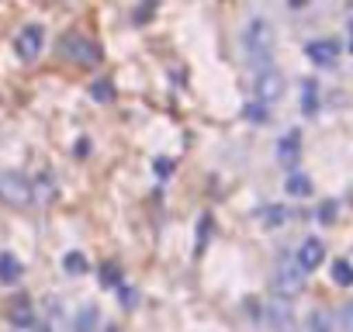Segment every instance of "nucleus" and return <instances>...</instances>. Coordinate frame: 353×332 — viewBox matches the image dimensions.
Instances as JSON below:
<instances>
[{
    "label": "nucleus",
    "instance_id": "22",
    "mask_svg": "<svg viewBox=\"0 0 353 332\" xmlns=\"http://www.w3.org/2000/svg\"><path fill=\"white\" fill-rule=\"evenodd\" d=\"M246 118H250V121H267V111H263V101H260V104H250V107H246Z\"/></svg>",
    "mask_w": 353,
    "mask_h": 332
},
{
    "label": "nucleus",
    "instance_id": "20",
    "mask_svg": "<svg viewBox=\"0 0 353 332\" xmlns=\"http://www.w3.org/2000/svg\"><path fill=\"white\" fill-rule=\"evenodd\" d=\"M11 322H14V325H32V308H28V301H14Z\"/></svg>",
    "mask_w": 353,
    "mask_h": 332
},
{
    "label": "nucleus",
    "instance_id": "17",
    "mask_svg": "<svg viewBox=\"0 0 353 332\" xmlns=\"http://www.w3.org/2000/svg\"><path fill=\"white\" fill-rule=\"evenodd\" d=\"M332 280H336L339 287H350V284H353V263H350V260H336V263H332Z\"/></svg>",
    "mask_w": 353,
    "mask_h": 332
},
{
    "label": "nucleus",
    "instance_id": "26",
    "mask_svg": "<svg viewBox=\"0 0 353 332\" xmlns=\"http://www.w3.org/2000/svg\"><path fill=\"white\" fill-rule=\"evenodd\" d=\"M332 215H336V205H322V208H319V218H322L325 225L332 222Z\"/></svg>",
    "mask_w": 353,
    "mask_h": 332
},
{
    "label": "nucleus",
    "instance_id": "27",
    "mask_svg": "<svg viewBox=\"0 0 353 332\" xmlns=\"http://www.w3.org/2000/svg\"><path fill=\"white\" fill-rule=\"evenodd\" d=\"M308 4H312V0H288V8H291V11H305Z\"/></svg>",
    "mask_w": 353,
    "mask_h": 332
},
{
    "label": "nucleus",
    "instance_id": "5",
    "mask_svg": "<svg viewBox=\"0 0 353 332\" xmlns=\"http://www.w3.org/2000/svg\"><path fill=\"white\" fill-rule=\"evenodd\" d=\"M305 270L298 267V260L294 263H281L277 267V273H274V291L281 294V298H294L301 287H305V277H301Z\"/></svg>",
    "mask_w": 353,
    "mask_h": 332
},
{
    "label": "nucleus",
    "instance_id": "14",
    "mask_svg": "<svg viewBox=\"0 0 353 332\" xmlns=\"http://www.w3.org/2000/svg\"><path fill=\"white\" fill-rule=\"evenodd\" d=\"M301 111H305L308 118L319 111V87H315V80H305V83H301Z\"/></svg>",
    "mask_w": 353,
    "mask_h": 332
},
{
    "label": "nucleus",
    "instance_id": "7",
    "mask_svg": "<svg viewBox=\"0 0 353 332\" xmlns=\"http://www.w3.org/2000/svg\"><path fill=\"white\" fill-rule=\"evenodd\" d=\"M284 94V80H281V73H274V70H260L256 73V97L263 101V104H270V101H277Z\"/></svg>",
    "mask_w": 353,
    "mask_h": 332
},
{
    "label": "nucleus",
    "instance_id": "16",
    "mask_svg": "<svg viewBox=\"0 0 353 332\" xmlns=\"http://www.w3.org/2000/svg\"><path fill=\"white\" fill-rule=\"evenodd\" d=\"M90 97H94L97 104L114 101V83H111V80H94V83H90Z\"/></svg>",
    "mask_w": 353,
    "mask_h": 332
},
{
    "label": "nucleus",
    "instance_id": "15",
    "mask_svg": "<svg viewBox=\"0 0 353 332\" xmlns=\"http://www.w3.org/2000/svg\"><path fill=\"white\" fill-rule=\"evenodd\" d=\"M63 270H66L70 277H80V273L90 270V263H87L83 253H66V256H63Z\"/></svg>",
    "mask_w": 353,
    "mask_h": 332
},
{
    "label": "nucleus",
    "instance_id": "25",
    "mask_svg": "<svg viewBox=\"0 0 353 332\" xmlns=\"http://www.w3.org/2000/svg\"><path fill=\"white\" fill-rule=\"evenodd\" d=\"M170 170H173L170 159H156V174H159V177H170Z\"/></svg>",
    "mask_w": 353,
    "mask_h": 332
},
{
    "label": "nucleus",
    "instance_id": "23",
    "mask_svg": "<svg viewBox=\"0 0 353 332\" xmlns=\"http://www.w3.org/2000/svg\"><path fill=\"white\" fill-rule=\"evenodd\" d=\"M135 301H139V294L132 287H121V308H135Z\"/></svg>",
    "mask_w": 353,
    "mask_h": 332
},
{
    "label": "nucleus",
    "instance_id": "12",
    "mask_svg": "<svg viewBox=\"0 0 353 332\" xmlns=\"http://www.w3.org/2000/svg\"><path fill=\"white\" fill-rule=\"evenodd\" d=\"M284 191H288L291 198H308V194H312V180H308L305 174H288Z\"/></svg>",
    "mask_w": 353,
    "mask_h": 332
},
{
    "label": "nucleus",
    "instance_id": "1",
    "mask_svg": "<svg viewBox=\"0 0 353 332\" xmlns=\"http://www.w3.org/2000/svg\"><path fill=\"white\" fill-rule=\"evenodd\" d=\"M243 49H246V59L250 66L260 73V70H270L274 63V28L267 18H253L243 32Z\"/></svg>",
    "mask_w": 353,
    "mask_h": 332
},
{
    "label": "nucleus",
    "instance_id": "3",
    "mask_svg": "<svg viewBox=\"0 0 353 332\" xmlns=\"http://www.w3.org/2000/svg\"><path fill=\"white\" fill-rule=\"evenodd\" d=\"M32 184L21 177V174H11V170H0V201L8 205H28L32 201Z\"/></svg>",
    "mask_w": 353,
    "mask_h": 332
},
{
    "label": "nucleus",
    "instance_id": "6",
    "mask_svg": "<svg viewBox=\"0 0 353 332\" xmlns=\"http://www.w3.org/2000/svg\"><path fill=\"white\" fill-rule=\"evenodd\" d=\"M305 56H308L319 70H329V66H336V59H339V42H332V39H312V42L305 45Z\"/></svg>",
    "mask_w": 353,
    "mask_h": 332
},
{
    "label": "nucleus",
    "instance_id": "2",
    "mask_svg": "<svg viewBox=\"0 0 353 332\" xmlns=\"http://www.w3.org/2000/svg\"><path fill=\"white\" fill-rule=\"evenodd\" d=\"M63 52L77 66H87V70L90 66H101V45L94 39H87V35H66L63 39Z\"/></svg>",
    "mask_w": 353,
    "mask_h": 332
},
{
    "label": "nucleus",
    "instance_id": "8",
    "mask_svg": "<svg viewBox=\"0 0 353 332\" xmlns=\"http://www.w3.org/2000/svg\"><path fill=\"white\" fill-rule=\"evenodd\" d=\"M267 322H270L274 332H298V322H294V311H291L288 301H274L267 308Z\"/></svg>",
    "mask_w": 353,
    "mask_h": 332
},
{
    "label": "nucleus",
    "instance_id": "28",
    "mask_svg": "<svg viewBox=\"0 0 353 332\" xmlns=\"http://www.w3.org/2000/svg\"><path fill=\"white\" fill-rule=\"evenodd\" d=\"M104 332H121V329H118V325H108V329H104Z\"/></svg>",
    "mask_w": 353,
    "mask_h": 332
},
{
    "label": "nucleus",
    "instance_id": "11",
    "mask_svg": "<svg viewBox=\"0 0 353 332\" xmlns=\"http://www.w3.org/2000/svg\"><path fill=\"white\" fill-rule=\"evenodd\" d=\"M21 280V263L11 253H0V284H18Z\"/></svg>",
    "mask_w": 353,
    "mask_h": 332
},
{
    "label": "nucleus",
    "instance_id": "4",
    "mask_svg": "<svg viewBox=\"0 0 353 332\" xmlns=\"http://www.w3.org/2000/svg\"><path fill=\"white\" fill-rule=\"evenodd\" d=\"M42 45H46V28H42V25H25V28L18 32V39H14V52H18L25 63L39 59V56H42Z\"/></svg>",
    "mask_w": 353,
    "mask_h": 332
},
{
    "label": "nucleus",
    "instance_id": "19",
    "mask_svg": "<svg viewBox=\"0 0 353 332\" xmlns=\"http://www.w3.org/2000/svg\"><path fill=\"white\" fill-rule=\"evenodd\" d=\"M308 332H332V318H329V311H312L308 315Z\"/></svg>",
    "mask_w": 353,
    "mask_h": 332
},
{
    "label": "nucleus",
    "instance_id": "24",
    "mask_svg": "<svg viewBox=\"0 0 353 332\" xmlns=\"http://www.w3.org/2000/svg\"><path fill=\"white\" fill-rule=\"evenodd\" d=\"M343 329H346V332H353V301H350V304H343Z\"/></svg>",
    "mask_w": 353,
    "mask_h": 332
},
{
    "label": "nucleus",
    "instance_id": "13",
    "mask_svg": "<svg viewBox=\"0 0 353 332\" xmlns=\"http://www.w3.org/2000/svg\"><path fill=\"white\" fill-rule=\"evenodd\" d=\"M97 325H101V315H97V308L94 304H83L80 308V315H77V332H97Z\"/></svg>",
    "mask_w": 353,
    "mask_h": 332
},
{
    "label": "nucleus",
    "instance_id": "21",
    "mask_svg": "<svg viewBox=\"0 0 353 332\" xmlns=\"http://www.w3.org/2000/svg\"><path fill=\"white\" fill-rule=\"evenodd\" d=\"M121 284V273H118V267H101V287H118Z\"/></svg>",
    "mask_w": 353,
    "mask_h": 332
},
{
    "label": "nucleus",
    "instance_id": "10",
    "mask_svg": "<svg viewBox=\"0 0 353 332\" xmlns=\"http://www.w3.org/2000/svg\"><path fill=\"white\" fill-rule=\"evenodd\" d=\"M277 159H281L284 166H298V159H301V135H298V132H288V135L277 142Z\"/></svg>",
    "mask_w": 353,
    "mask_h": 332
},
{
    "label": "nucleus",
    "instance_id": "9",
    "mask_svg": "<svg viewBox=\"0 0 353 332\" xmlns=\"http://www.w3.org/2000/svg\"><path fill=\"white\" fill-rule=\"evenodd\" d=\"M322 260H325V246H322L319 239H305L301 249H298V267L308 273V270H319Z\"/></svg>",
    "mask_w": 353,
    "mask_h": 332
},
{
    "label": "nucleus",
    "instance_id": "18",
    "mask_svg": "<svg viewBox=\"0 0 353 332\" xmlns=\"http://www.w3.org/2000/svg\"><path fill=\"white\" fill-rule=\"evenodd\" d=\"M260 218H263V225H267V229H277V225H284V222H288V208H281V205L263 208V211H260Z\"/></svg>",
    "mask_w": 353,
    "mask_h": 332
},
{
    "label": "nucleus",
    "instance_id": "29",
    "mask_svg": "<svg viewBox=\"0 0 353 332\" xmlns=\"http://www.w3.org/2000/svg\"><path fill=\"white\" fill-rule=\"evenodd\" d=\"M350 52H353V25H350Z\"/></svg>",
    "mask_w": 353,
    "mask_h": 332
}]
</instances>
